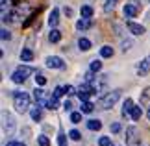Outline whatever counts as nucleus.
Here are the masks:
<instances>
[{
    "instance_id": "nucleus-31",
    "label": "nucleus",
    "mask_w": 150,
    "mask_h": 146,
    "mask_svg": "<svg viewBox=\"0 0 150 146\" xmlns=\"http://www.w3.org/2000/svg\"><path fill=\"white\" fill-rule=\"evenodd\" d=\"M98 144L100 146H113V142H111V139H109V137H100L98 139Z\"/></svg>"
},
{
    "instance_id": "nucleus-20",
    "label": "nucleus",
    "mask_w": 150,
    "mask_h": 146,
    "mask_svg": "<svg viewBox=\"0 0 150 146\" xmlns=\"http://www.w3.org/2000/svg\"><path fill=\"white\" fill-rule=\"evenodd\" d=\"M21 59H22V61H32V59H33V52H32L30 48H22Z\"/></svg>"
},
{
    "instance_id": "nucleus-34",
    "label": "nucleus",
    "mask_w": 150,
    "mask_h": 146,
    "mask_svg": "<svg viewBox=\"0 0 150 146\" xmlns=\"http://www.w3.org/2000/svg\"><path fill=\"white\" fill-rule=\"evenodd\" d=\"M63 95H65V89H63V87H56V89H54V96L61 98Z\"/></svg>"
},
{
    "instance_id": "nucleus-11",
    "label": "nucleus",
    "mask_w": 150,
    "mask_h": 146,
    "mask_svg": "<svg viewBox=\"0 0 150 146\" xmlns=\"http://www.w3.org/2000/svg\"><path fill=\"white\" fill-rule=\"evenodd\" d=\"M122 11H124V15L128 17V19H132V17H135V15H137V11H139V9H137V6H135V4H126Z\"/></svg>"
},
{
    "instance_id": "nucleus-42",
    "label": "nucleus",
    "mask_w": 150,
    "mask_h": 146,
    "mask_svg": "<svg viewBox=\"0 0 150 146\" xmlns=\"http://www.w3.org/2000/svg\"><path fill=\"white\" fill-rule=\"evenodd\" d=\"M146 115H148V120H150V107H148V113Z\"/></svg>"
},
{
    "instance_id": "nucleus-6",
    "label": "nucleus",
    "mask_w": 150,
    "mask_h": 146,
    "mask_svg": "<svg viewBox=\"0 0 150 146\" xmlns=\"http://www.w3.org/2000/svg\"><path fill=\"white\" fill-rule=\"evenodd\" d=\"M45 63H47L48 68H65V61H63L59 56H48Z\"/></svg>"
},
{
    "instance_id": "nucleus-14",
    "label": "nucleus",
    "mask_w": 150,
    "mask_h": 146,
    "mask_svg": "<svg viewBox=\"0 0 150 146\" xmlns=\"http://www.w3.org/2000/svg\"><path fill=\"white\" fill-rule=\"evenodd\" d=\"M48 41H50V43H59V41H61V32L56 30V28H52L50 33H48Z\"/></svg>"
},
{
    "instance_id": "nucleus-4",
    "label": "nucleus",
    "mask_w": 150,
    "mask_h": 146,
    "mask_svg": "<svg viewBox=\"0 0 150 146\" xmlns=\"http://www.w3.org/2000/svg\"><path fill=\"white\" fill-rule=\"evenodd\" d=\"M48 95L47 91H43L41 87H35V91H33V100H35V106L37 107H47L48 106Z\"/></svg>"
},
{
    "instance_id": "nucleus-19",
    "label": "nucleus",
    "mask_w": 150,
    "mask_h": 146,
    "mask_svg": "<svg viewBox=\"0 0 150 146\" xmlns=\"http://www.w3.org/2000/svg\"><path fill=\"white\" fill-rule=\"evenodd\" d=\"M80 13H82V17H83V19H91L95 11H93V8H91V6H82Z\"/></svg>"
},
{
    "instance_id": "nucleus-39",
    "label": "nucleus",
    "mask_w": 150,
    "mask_h": 146,
    "mask_svg": "<svg viewBox=\"0 0 150 146\" xmlns=\"http://www.w3.org/2000/svg\"><path fill=\"white\" fill-rule=\"evenodd\" d=\"M130 46H132V41H122V50H130Z\"/></svg>"
},
{
    "instance_id": "nucleus-33",
    "label": "nucleus",
    "mask_w": 150,
    "mask_h": 146,
    "mask_svg": "<svg viewBox=\"0 0 150 146\" xmlns=\"http://www.w3.org/2000/svg\"><path fill=\"white\" fill-rule=\"evenodd\" d=\"M63 89H65V95H67V96H72L74 92H76V89H74L72 85H65V87H63Z\"/></svg>"
},
{
    "instance_id": "nucleus-26",
    "label": "nucleus",
    "mask_w": 150,
    "mask_h": 146,
    "mask_svg": "<svg viewBox=\"0 0 150 146\" xmlns=\"http://www.w3.org/2000/svg\"><path fill=\"white\" fill-rule=\"evenodd\" d=\"M82 111H74V113H71V122L72 124H80L82 122Z\"/></svg>"
},
{
    "instance_id": "nucleus-32",
    "label": "nucleus",
    "mask_w": 150,
    "mask_h": 146,
    "mask_svg": "<svg viewBox=\"0 0 150 146\" xmlns=\"http://www.w3.org/2000/svg\"><path fill=\"white\" fill-rule=\"evenodd\" d=\"M117 2H119V0H106V6H104V9H106V11H111Z\"/></svg>"
},
{
    "instance_id": "nucleus-3",
    "label": "nucleus",
    "mask_w": 150,
    "mask_h": 146,
    "mask_svg": "<svg viewBox=\"0 0 150 146\" xmlns=\"http://www.w3.org/2000/svg\"><path fill=\"white\" fill-rule=\"evenodd\" d=\"M119 98H120V91H119V89H115V91H111V92H108L106 96H102V98H100V107H102V109H111L115 104L119 102Z\"/></svg>"
},
{
    "instance_id": "nucleus-27",
    "label": "nucleus",
    "mask_w": 150,
    "mask_h": 146,
    "mask_svg": "<svg viewBox=\"0 0 150 146\" xmlns=\"http://www.w3.org/2000/svg\"><path fill=\"white\" fill-rule=\"evenodd\" d=\"M100 56L102 57H111L113 56V48H111V46H102V48H100Z\"/></svg>"
},
{
    "instance_id": "nucleus-13",
    "label": "nucleus",
    "mask_w": 150,
    "mask_h": 146,
    "mask_svg": "<svg viewBox=\"0 0 150 146\" xmlns=\"http://www.w3.org/2000/svg\"><path fill=\"white\" fill-rule=\"evenodd\" d=\"M91 26H93V20H91V19H83V17L76 22L78 30H87V28H91Z\"/></svg>"
},
{
    "instance_id": "nucleus-40",
    "label": "nucleus",
    "mask_w": 150,
    "mask_h": 146,
    "mask_svg": "<svg viewBox=\"0 0 150 146\" xmlns=\"http://www.w3.org/2000/svg\"><path fill=\"white\" fill-rule=\"evenodd\" d=\"M63 11H65L67 17H72V9H71V8H67V6H65V9H63Z\"/></svg>"
},
{
    "instance_id": "nucleus-22",
    "label": "nucleus",
    "mask_w": 150,
    "mask_h": 146,
    "mask_svg": "<svg viewBox=\"0 0 150 146\" xmlns=\"http://www.w3.org/2000/svg\"><path fill=\"white\" fill-rule=\"evenodd\" d=\"M30 116H32V120H35V122L41 120V107H37V106L32 107L30 109Z\"/></svg>"
},
{
    "instance_id": "nucleus-38",
    "label": "nucleus",
    "mask_w": 150,
    "mask_h": 146,
    "mask_svg": "<svg viewBox=\"0 0 150 146\" xmlns=\"http://www.w3.org/2000/svg\"><path fill=\"white\" fill-rule=\"evenodd\" d=\"M63 109H65V111H72V104H71V100H65V102H63Z\"/></svg>"
},
{
    "instance_id": "nucleus-37",
    "label": "nucleus",
    "mask_w": 150,
    "mask_h": 146,
    "mask_svg": "<svg viewBox=\"0 0 150 146\" xmlns=\"http://www.w3.org/2000/svg\"><path fill=\"white\" fill-rule=\"evenodd\" d=\"M6 146H26V144L21 142V141H8V142H6Z\"/></svg>"
},
{
    "instance_id": "nucleus-1",
    "label": "nucleus",
    "mask_w": 150,
    "mask_h": 146,
    "mask_svg": "<svg viewBox=\"0 0 150 146\" xmlns=\"http://www.w3.org/2000/svg\"><path fill=\"white\" fill-rule=\"evenodd\" d=\"M13 106L19 113H26L30 109V95L24 91H13Z\"/></svg>"
},
{
    "instance_id": "nucleus-12",
    "label": "nucleus",
    "mask_w": 150,
    "mask_h": 146,
    "mask_svg": "<svg viewBox=\"0 0 150 146\" xmlns=\"http://www.w3.org/2000/svg\"><path fill=\"white\" fill-rule=\"evenodd\" d=\"M78 48L82 50V52L91 50V41H89L87 37H80V39H78Z\"/></svg>"
},
{
    "instance_id": "nucleus-24",
    "label": "nucleus",
    "mask_w": 150,
    "mask_h": 146,
    "mask_svg": "<svg viewBox=\"0 0 150 146\" xmlns=\"http://www.w3.org/2000/svg\"><path fill=\"white\" fill-rule=\"evenodd\" d=\"M57 146H67V135L63 130L57 131Z\"/></svg>"
},
{
    "instance_id": "nucleus-8",
    "label": "nucleus",
    "mask_w": 150,
    "mask_h": 146,
    "mask_svg": "<svg viewBox=\"0 0 150 146\" xmlns=\"http://www.w3.org/2000/svg\"><path fill=\"white\" fill-rule=\"evenodd\" d=\"M126 142L128 146H137V130L134 126L126 128Z\"/></svg>"
},
{
    "instance_id": "nucleus-2",
    "label": "nucleus",
    "mask_w": 150,
    "mask_h": 146,
    "mask_svg": "<svg viewBox=\"0 0 150 146\" xmlns=\"http://www.w3.org/2000/svg\"><path fill=\"white\" fill-rule=\"evenodd\" d=\"M33 72H35V68H33V67L22 65V67H19L13 74H11V81H15V83H24L26 78H28L30 74H33Z\"/></svg>"
},
{
    "instance_id": "nucleus-28",
    "label": "nucleus",
    "mask_w": 150,
    "mask_h": 146,
    "mask_svg": "<svg viewBox=\"0 0 150 146\" xmlns=\"http://www.w3.org/2000/svg\"><path fill=\"white\" fill-rule=\"evenodd\" d=\"M37 144H39V146H50V141H48L47 135H39V137H37Z\"/></svg>"
},
{
    "instance_id": "nucleus-21",
    "label": "nucleus",
    "mask_w": 150,
    "mask_h": 146,
    "mask_svg": "<svg viewBox=\"0 0 150 146\" xmlns=\"http://www.w3.org/2000/svg\"><path fill=\"white\" fill-rule=\"evenodd\" d=\"M89 68H91V72H100L102 71V61L100 59H93L91 65H89Z\"/></svg>"
},
{
    "instance_id": "nucleus-10",
    "label": "nucleus",
    "mask_w": 150,
    "mask_h": 146,
    "mask_svg": "<svg viewBox=\"0 0 150 146\" xmlns=\"http://www.w3.org/2000/svg\"><path fill=\"white\" fill-rule=\"evenodd\" d=\"M57 22H59V9L54 8V9H52V13L48 15V26L50 28H56Z\"/></svg>"
},
{
    "instance_id": "nucleus-41",
    "label": "nucleus",
    "mask_w": 150,
    "mask_h": 146,
    "mask_svg": "<svg viewBox=\"0 0 150 146\" xmlns=\"http://www.w3.org/2000/svg\"><path fill=\"white\" fill-rule=\"evenodd\" d=\"M11 4V0H0V6H2V8H6V6H9Z\"/></svg>"
},
{
    "instance_id": "nucleus-9",
    "label": "nucleus",
    "mask_w": 150,
    "mask_h": 146,
    "mask_svg": "<svg viewBox=\"0 0 150 146\" xmlns=\"http://www.w3.org/2000/svg\"><path fill=\"white\" fill-rule=\"evenodd\" d=\"M126 24H128V30L134 33V35H143V33H145V26L137 24L134 20H126Z\"/></svg>"
},
{
    "instance_id": "nucleus-23",
    "label": "nucleus",
    "mask_w": 150,
    "mask_h": 146,
    "mask_svg": "<svg viewBox=\"0 0 150 146\" xmlns=\"http://www.w3.org/2000/svg\"><path fill=\"white\" fill-rule=\"evenodd\" d=\"M76 95H78V98H80L82 102H87V100H89V96L93 95V92H91V91H83V89H78Z\"/></svg>"
},
{
    "instance_id": "nucleus-30",
    "label": "nucleus",
    "mask_w": 150,
    "mask_h": 146,
    "mask_svg": "<svg viewBox=\"0 0 150 146\" xmlns=\"http://www.w3.org/2000/svg\"><path fill=\"white\" fill-rule=\"evenodd\" d=\"M35 85H39V87L47 85V78H45L43 74H37V76H35Z\"/></svg>"
},
{
    "instance_id": "nucleus-35",
    "label": "nucleus",
    "mask_w": 150,
    "mask_h": 146,
    "mask_svg": "<svg viewBox=\"0 0 150 146\" xmlns=\"http://www.w3.org/2000/svg\"><path fill=\"white\" fill-rule=\"evenodd\" d=\"M0 33H2V41H9L11 39V33L6 30V28H2V32H0Z\"/></svg>"
},
{
    "instance_id": "nucleus-36",
    "label": "nucleus",
    "mask_w": 150,
    "mask_h": 146,
    "mask_svg": "<svg viewBox=\"0 0 150 146\" xmlns=\"http://www.w3.org/2000/svg\"><path fill=\"white\" fill-rule=\"evenodd\" d=\"M120 130H122V126H120L119 122H113V124H111V131H113V133H119Z\"/></svg>"
},
{
    "instance_id": "nucleus-15",
    "label": "nucleus",
    "mask_w": 150,
    "mask_h": 146,
    "mask_svg": "<svg viewBox=\"0 0 150 146\" xmlns=\"http://www.w3.org/2000/svg\"><path fill=\"white\" fill-rule=\"evenodd\" d=\"M102 128V122L98 120V118H91V120H87V130H91V131H98Z\"/></svg>"
},
{
    "instance_id": "nucleus-5",
    "label": "nucleus",
    "mask_w": 150,
    "mask_h": 146,
    "mask_svg": "<svg viewBox=\"0 0 150 146\" xmlns=\"http://www.w3.org/2000/svg\"><path fill=\"white\" fill-rule=\"evenodd\" d=\"M2 126H4V131L8 133V135H13L15 131V118L11 116V113H8V111H2Z\"/></svg>"
},
{
    "instance_id": "nucleus-16",
    "label": "nucleus",
    "mask_w": 150,
    "mask_h": 146,
    "mask_svg": "<svg viewBox=\"0 0 150 146\" xmlns=\"http://www.w3.org/2000/svg\"><path fill=\"white\" fill-rule=\"evenodd\" d=\"M132 109H134V102H132V98H126L124 104H122V115L128 116L132 113Z\"/></svg>"
},
{
    "instance_id": "nucleus-25",
    "label": "nucleus",
    "mask_w": 150,
    "mask_h": 146,
    "mask_svg": "<svg viewBox=\"0 0 150 146\" xmlns=\"http://www.w3.org/2000/svg\"><path fill=\"white\" fill-rule=\"evenodd\" d=\"M141 115H143V111H141V106H134V109H132L130 116H132L134 120H139V118H141Z\"/></svg>"
},
{
    "instance_id": "nucleus-17",
    "label": "nucleus",
    "mask_w": 150,
    "mask_h": 146,
    "mask_svg": "<svg viewBox=\"0 0 150 146\" xmlns=\"http://www.w3.org/2000/svg\"><path fill=\"white\" fill-rule=\"evenodd\" d=\"M93 109H95V106H93V104H91L89 100H87V102H82V106H80V111H82L83 115L93 113Z\"/></svg>"
},
{
    "instance_id": "nucleus-7",
    "label": "nucleus",
    "mask_w": 150,
    "mask_h": 146,
    "mask_svg": "<svg viewBox=\"0 0 150 146\" xmlns=\"http://www.w3.org/2000/svg\"><path fill=\"white\" fill-rule=\"evenodd\" d=\"M148 72H150V56L141 59L139 65H137V76H146Z\"/></svg>"
},
{
    "instance_id": "nucleus-18",
    "label": "nucleus",
    "mask_w": 150,
    "mask_h": 146,
    "mask_svg": "<svg viewBox=\"0 0 150 146\" xmlns=\"http://www.w3.org/2000/svg\"><path fill=\"white\" fill-rule=\"evenodd\" d=\"M57 107H59V98L52 95V96L48 98V106H47V109H52V111H54V109H57Z\"/></svg>"
},
{
    "instance_id": "nucleus-29",
    "label": "nucleus",
    "mask_w": 150,
    "mask_h": 146,
    "mask_svg": "<svg viewBox=\"0 0 150 146\" xmlns=\"http://www.w3.org/2000/svg\"><path fill=\"white\" fill-rule=\"evenodd\" d=\"M69 137H71L72 141H80V139H82V133H80L78 130H71L69 131Z\"/></svg>"
}]
</instances>
